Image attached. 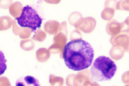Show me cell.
Returning <instances> with one entry per match:
<instances>
[{"label": "cell", "instance_id": "1", "mask_svg": "<svg viewBox=\"0 0 129 86\" xmlns=\"http://www.w3.org/2000/svg\"><path fill=\"white\" fill-rule=\"evenodd\" d=\"M94 55L93 49L89 42L82 39H77L71 41L66 45L63 58L68 68L80 71L91 65Z\"/></svg>", "mask_w": 129, "mask_h": 86}, {"label": "cell", "instance_id": "2", "mask_svg": "<svg viewBox=\"0 0 129 86\" xmlns=\"http://www.w3.org/2000/svg\"><path fill=\"white\" fill-rule=\"evenodd\" d=\"M117 70V66L109 57L100 56L94 61L90 68L92 80L101 81L110 80Z\"/></svg>", "mask_w": 129, "mask_h": 86}, {"label": "cell", "instance_id": "3", "mask_svg": "<svg viewBox=\"0 0 129 86\" xmlns=\"http://www.w3.org/2000/svg\"><path fill=\"white\" fill-rule=\"evenodd\" d=\"M16 19L20 26L29 28L33 32L41 27L42 21L37 12L28 5L23 8L20 17Z\"/></svg>", "mask_w": 129, "mask_h": 86}, {"label": "cell", "instance_id": "4", "mask_svg": "<svg viewBox=\"0 0 129 86\" xmlns=\"http://www.w3.org/2000/svg\"><path fill=\"white\" fill-rule=\"evenodd\" d=\"M16 86H41L39 80L31 76L21 77L17 80Z\"/></svg>", "mask_w": 129, "mask_h": 86}, {"label": "cell", "instance_id": "5", "mask_svg": "<svg viewBox=\"0 0 129 86\" xmlns=\"http://www.w3.org/2000/svg\"><path fill=\"white\" fill-rule=\"evenodd\" d=\"M7 60L3 52L0 50V76L3 74L6 70Z\"/></svg>", "mask_w": 129, "mask_h": 86}, {"label": "cell", "instance_id": "6", "mask_svg": "<svg viewBox=\"0 0 129 86\" xmlns=\"http://www.w3.org/2000/svg\"><path fill=\"white\" fill-rule=\"evenodd\" d=\"M50 82L52 86H62L63 84L62 79H52L51 78Z\"/></svg>", "mask_w": 129, "mask_h": 86}, {"label": "cell", "instance_id": "7", "mask_svg": "<svg viewBox=\"0 0 129 86\" xmlns=\"http://www.w3.org/2000/svg\"><path fill=\"white\" fill-rule=\"evenodd\" d=\"M90 86H100L99 84L96 83H92Z\"/></svg>", "mask_w": 129, "mask_h": 86}]
</instances>
